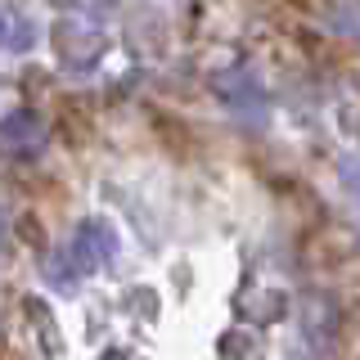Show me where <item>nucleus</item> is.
<instances>
[{
	"instance_id": "nucleus-1",
	"label": "nucleus",
	"mask_w": 360,
	"mask_h": 360,
	"mask_svg": "<svg viewBox=\"0 0 360 360\" xmlns=\"http://www.w3.org/2000/svg\"><path fill=\"white\" fill-rule=\"evenodd\" d=\"M54 50H59L63 68L86 72V68H95L104 59L108 41H104V32H99L95 22H86V18H59L54 22Z\"/></svg>"
},
{
	"instance_id": "nucleus-2",
	"label": "nucleus",
	"mask_w": 360,
	"mask_h": 360,
	"mask_svg": "<svg viewBox=\"0 0 360 360\" xmlns=\"http://www.w3.org/2000/svg\"><path fill=\"white\" fill-rule=\"evenodd\" d=\"M117 252H122V239H117V230H112V221L90 217L82 230L72 234V266H77V275H90V270L112 266Z\"/></svg>"
},
{
	"instance_id": "nucleus-3",
	"label": "nucleus",
	"mask_w": 360,
	"mask_h": 360,
	"mask_svg": "<svg viewBox=\"0 0 360 360\" xmlns=\"http://www.w3.org/2000/svg\"><path fill=\"white\" fill-rule=\"evenodd\" d=\"M45 140H50V127H45V117L32 112V108H18L0 122V153L32 158V153L45 149Z\"/></svg>"
},
{
	"instance_id": "nucleus-4",
	"label": "nucleus",
	"mask_w": 360,
	"mask_h": 360,
	"mask_svg": "<svg viewBox=\"0 0 360 360\" xmlns=\"http://www.w3.org/2000/svg\"><path fill=\"white\" fill-rule=\"evenodd\" d=\"M302 333H307V342L315 352H329V342L338 333L333 297H324V292H307V297H302Z\"/></svg>"
},
{
	"instance_id": "nucleus-5",
	"label": "nucleus",
	"mask_w": 360,
	"mask_h": 360,
	"mask_svg": "<svg viewBox=\"0 0 360 360\" xmlns=\"http://www.w3.org/2000/svg\"><path fill=\"white\" fill-rule=\"evenodd\" d=\"M212 90H217L225 104H234V108L257 104V95H262V86H257L248 72H225V77H217V82H212Z\"/></svg>"
},
{
	"instance_id": "nucleus-6",
	"label": "nucleus",
	"mask_w": 360,
	"mask_h": 360,
	"mask_svg": "<svg viewBox=\"0 0 360 360\" xmlns=\"http://www.w3.org/2000/svg\"><path fill=\"white\" fill-rule=\"evenodd\" d=\"M0 45H5V14H0Z\"/></svg>"
}]
</instances>
